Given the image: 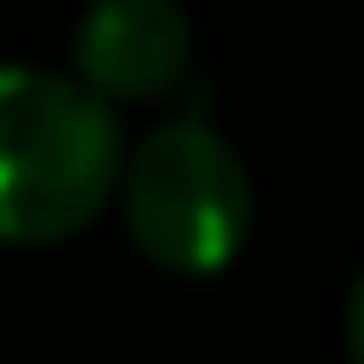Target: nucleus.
<instances>
[{"mask_svg":"<svg viewBox=\"0 0 364 364\" xmlns=\"http://www.w3.org/2000/svg\"><path fill=\"white\" fill-rule=\"evenodd\" d=\"M115 198L134 250L166 275L230 269L256 224V186L243 154L198 115L147 128L122 160Z\"/></svg>","mask_w":364,"mask_h":364,"instance_id":"2","label":"nucleus"},{"mask_svg":"<svg viewBox=\"0 0 364 364\" xmlns=\"http://www.w3.org/2000/svg\"><path fill=\"white\" fill-rule=\"evenodd\" d=\"M122 122L77 70L0 64V243L45 250L102 218L122 186Z\"/></svg>","mask_w":364,"mask_h":364,"instance_id":"1","label":"nucleus"},{"mask_svg":"<svg viewBox=\"0 0 364 364\" xmlns=\"http://www.w3.org/2000/svg\"><path fill=\"white\" fill-rule=\"evenodd\" d=\"M192 13L179 0H90L70 38L77 77L109 102H160L192 77Z\"/></svg>","mask_w":364,"mask_h":364,"instance_id":"3","label":"nucleus"},{"mask_svg":"<svg viewBox=\"0 0 364 364\" xmlns=\"http://www.w3.org/2000/svg\"><path fill=\"white\" fill-rule=\"evenodd\" d=\"M352 364H364V275H358V294H352Z\"/></svg>","mask_w":364,"mask_h":364,"instance_id":"4","label":"nucleus"}]
</instances>
